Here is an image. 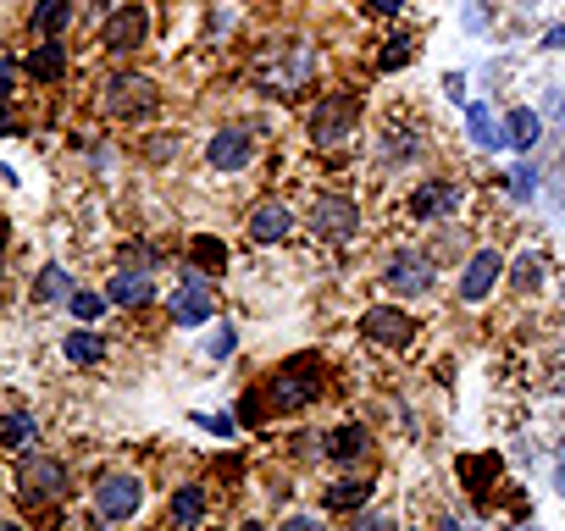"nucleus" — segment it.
Here are the masks:
<instances>
[{
  "label": "nucleus",
  "instance_id": "nucleus-1",
  "mask_svg": "<svg viewBox=\"0 0 565 531\" xmlns=\"http://www.w3.org/2000/svg\"><path fill=\"white\" fill-rule=\"evenodd\" d=\"M316 393H322V371H316L311 354H300V360H289V366L272 377V404H283V410H300V404H311Z\"/></svg>",
  "mask_w": 565,
  "mask_h": 531
},
{
  "label": "nucleus",
  "instance_id": "nucleus-2",
  "mask_svg": "<svg viewBox=\"0 0 565 531\" xmlns=\"http://www.w3.org/2000/svg\"><path fill=\"white\" fill-rule=\"evenodd\" d=\"M145 504V482L139 476H100L95 482V515L100 520H133Z\"/></svg>",
  "mask_w": 565,
  "mask_h": 531
},
{
  "label": "nucleus",
  "instance_id": "nucleus-3",
  "mask_svg": "<svg viewBox=\"0 0 565 531\" xmlns=\"http://www.w3.org/2000/svg\"><path fill=\"white\" fill-rule=\"evenodd\" d=\"M150 34V12L145 6H122V12H111L106 23H100V45L117 50V56H128V50H139Z\"/></svg>",
  "mask_w": 565,
  "mask_h": 531
},
{
  "label": "nucleus",
  "instance_id": "nucleus-4",
  "mask_svg": "<svg viewBox=\"0 0 565 531\" xmlns=\"http://www.w3.org/2000/svg\"><path fill=\"white\" fill-rule=\"evenodd\" d=\"M172 321H178V327H200V321H211V310H217V299H211V283H205V277H183V288L178 294H172Z\"/></svg>",
  "mask_w": 565,
  "mask_h": 531
},
{
  "label": "nucleus",
  "instance_id": "nucleus-5",
  "mask_svg": "<svg viewBox=\"0 0 565 531\" xmlns=\"http://www.w3.org/2000/svg\"><path fill=\"white\" fill-rule=\"evenodd\" d=\"M100 89H106V111L111 117H139V111H150L156 106V89H150L145 78H106L100 83Z\"/></svg>",
  "mask_w": 565,
  "mask_h": 531
},
{
  "label": "nucleus",
  "instance_id": "nucleus-6",
  "mask_svg": "<svg viewBox=\"0 0 565 531\" xmlns=\"http://www.w3.org/2000/svg\"><path fill=\"white\" fill-rule=\"evenodd\" d=\"M150 294H156V272H145V266H122L106 283V305H117V310L150 305Z\"/></svg>",
  "mask_w": 565,
  "mask_h": 531
},
{
  "label": "nucleus",
  "instance_id": "nucleus-7",
  "mask_svg": "<svg viewBox=\"0 0 565 531\" xmlns=\"http://www.w3.org/2000/svg\"><path fill=\"white\" fill-rule=\"evenodd\" d=\"M17 487H23V498L45 504V498H61V493H67V471H61V460H23V471H17Z\"/></svg>",
  "mask_w": 565,
  "mask_h": 531
},
{
  "label": "nucleus",
  "instance_id": "nucleus-8",
  "mask_svg": "<svg viewBox=\"0 0 565 531\" xmlns=\"http://www.w3.org/2000/svg\"><path fill=\"white\" fill-rule=\"evenodd\" d=\"M349 128H355V100L349 95H333V100H322V106L311 111V139L316 144H338Z\"/></svg>",
  "mask_w": 565,
  "mask_h": 531
},
{
  "label": "nucleus",
  "instance_id": "nucleus-9",
  "mask_svg": "<svg viewBox=\"0 0 565 531\" xmlns=\"http://www.w3.org/2000/svg\"><path fill=\"white\" fill-rule=\"evenodd\" d=\"M311 222H316L322 238H349L355 227H361V211H355V200H344V194H322L316 211H311Z\"/></svg>",
  "mask_w": 565,
  "mask_h": 531
},
{
  "label": "nucleus",
  "instance_id": "nucleus-10",
  "mask_svg": "<svg viewBox=\"0 0 565 531\" xmlns=\"http://www.w3.org/2000/svg\"><path fill=\"white\" fill-rule=\"evenodd\" d=\"M366 338L372 343H388V349H399V343H410V332H416V321H410V310H394V305H377L366 310Z\"/></svg>",
  "mask_w": 565,
  "mask_h": 531
},
{
  "label": "nucleus",
  "instance_id": "nucleus-11",
  "mask_svg": "<svg viewBox=\"0 0 565 531\" xmlns=\"http://www.w3.org/2000/svg\"><path fill=\"white\" fill-rule=\"evenodd\" d=\"M289 233H294V211L283 200H261L250 211V238L255 244H283Z\"/></svg>",
  "mask_w": 565,
  "mask_h": 531
},
{
  "label": "nucleus",
  "instance_id": "nucleus-12",
  "mask_svg": "<svg viewBox=\"0 0 565 531\" xmlns=\"http://www.w3.org/2000/svg\"><path fill=\"white\" fill-rule=\"evenodd\" d=\"M499 272H505V260L493 255V249H482V255H471L466 277H460V299H466V305H482V299H488V288L499 283Z\"/></svg>",
  "mask_w": 565,
  "mask_h": 531
},
{
  "label": "nucleus",
  "instance_id": "nucleus-13",
  "mask_svg": "<svg viewBox=\"0 0 565 531\" xmlns=\"http://www.w3.org/2000/svg\"><path fill=\"white\" fill-rule=\"evenodd\" d=\"M211 166H217V172H239L244 161H250V133L244 128H222V133H211Z\"/></svg>",
  "mask_w": 565,
  "mask_h": 531
},
{
  "label": "nucleus",
  "instance_id": "nucleus-14",
  "mask_svg": "<svg viewBox=\"0 0 565 531\" xmlns=\"http://www.w3.org/2000/svg\"><path fill=\"white\" fill-rule=\"evenodd\" d=\"M388 283H394L399 294H421V288L433 283V266H427V255H394V266H388Z\"/></svg>",
  "mask_w": 565,
  "mask_h": 531
},
{
  "label": "nucleus",
  "instance_id": "nucleus-15",
  "mask_svg": "<svg viewBox=\"0 0 565 531\" xmlns=\"http://www.w3.org/2000/svg\"><path fill=\"white\" fill-rule=\"evenodd\" d=\"M23 72L34 83H61V72H67V50H61V39H45V45L23 61Z\"/></svg>",
  "mask_w": 565,
  "mask_h": 531
},
{
  "label": "nucleus",
  "instance_id": "nucleus-16",
  "mask_svg": "<svg viewBox=\"0 0 565 531\" xmlns=\"http://www.w3.org/2000/svg\"><path fill=\"white\" fill-rule=\"evenodd\" d=\"M455 205H460V189H449V183H427V189H416L410 211H416V222H433V216L455 211Z\"/></svg>",
  "mask_w": 565,
  "mask_h": 531
},
{
  "label": "nucleus",
  "instance_id": "nucleus-17",
  "mask_svg": "<svg viewBox=\"0 0 565 531\" xmlns=\"http://www.w3.org/2000/svg\"><path fill=\"white\" fill-rule=\"evenodd\" d=\"M73 23V0H39L34 6V34L39 39H61Z\"/></svg>",
  "mask_w": 565,
  "mask_h": 531
},
{
  "label": "nucleus",
  "instance_id": "nucleus-18",
  "mask_svg": "<svg viewBox=\"0 0 565 531\" xmlns=\"http://www.w3.org/2000/svg\"><path fill=\"white\" fill-rule=\"evenodd\" d=\"M366 443H372V437H366V426H338V432L327 437V460L355 465V460L366 454Z\"/></svg>",
  "mask_w": 565,
  "mask_h": 531
},
{
  "label": "nucleus",
  "instance_id": "nucleus-19",
  "mask_svg": "<svg viewBox=\"0 0 565 531\" xmlns=\"http://www.w3.org/2000/svg\"><path fill=\"white\" fill-rule=\"evenodd\" d=\"M61 354H67L73 366H95V360H106V338H95V332H67Z\"/></svg>",
  "mask_w": 565,
  "mask_h": 531
},
{
  "label": "nucleus",
  "instance_id": "nucleus-20",
  "mask_svg": "<svg viewBox=\"0 0 565 531\" xmlns=\"http://www.w3.org/2000/svg\"><path fill=\"white\" fill-rule=\"evenodd\" d=\"M366 498H372V482H361V476H344L327 487V509H361Z\"/></svg>",
  "mask_w": 565,
  "mask_h": 531
},
{
  "label": "nucleus",
  "instance_id": "nucleus-21",
  "mask_svg": "<svg viewBox=\"0 0 565 531\" xmlns=\"http://www.w3.org/2000/svg\"><path fill=\"white\" fill-rule=\"evenodd\" d=\"M0 443L12 454H28L34 449V415H6V426H0Z\"/></svg>",
  "mask_w": 565,
  "mask_h": 531
},
{
  "label": "nucleus",
  "instance_id": "nucleus-22",
  "mask_svg": "<svg viewBox=\"0 0 565 531\" xmlns=\"http://www.w3.org/2000/svg\"><path fill=\"white\" fill-rule=\"evenodd\" d=\"M200 515H205V493H200V487H178V498H172V526L189 531Z\"/></svg>",
  "mask_w": 565,
  "mask_h": 531
},
{
  "label": "nucleus",
  "instance_id": "nucleus-23",
  "mask_svg": "<svg viewBox=\"0 0 565 531\" xmlns=\"http://www.w3.org/2000/svg\"><path fill=\"white\" fill-rule=\"evenodd\" d=\"M538 133H543V122H538V111H510V144H516V150H532V144H538Z\"/></svg>",
  "mask_w": 565,
  "mask_h": 531
},
{
  "label": "nucleus",
  "instance_id": "nucleus-24",
  "mask_svg": "<svg viewBox=\"0 0 565 531\" xmlns=\"http://www.w3.org/2000/svg\"><path fill=\"white\" fill-rule=\"evenodd\" d=\"M67 294H73V277L61 272V266H45L39 283H34V299H39V305H50V299H67Z\"/></svg>",
  "mask_w": 565,
  "mask_h": 531
},
{
  "label": "nucleus",
  "instance_id": "nucleus-25",
  "mask_svg": "<svg viewBox=\"0 0 565 531\" xmlns=\"http://www.w3.org/2000/svg\"><path fill=\"white\" fill-rule=\"evenodd\" d=\"M189 260H200V272H222L228 266V249H222V238H194L189 244Z\"/></svg>",
  "mask_w": 565,
  "mask_h": 531
},
{
  "label": "nucleus",
  "instance_id": "nucleus-26",
  "mask_svg": "<svg viewBox=\"0 0 565 531\" xmlns=\"http://www.w3.org/2000/svg\"><path fill=\"white\" fill-rule=\"evenodd\" d=\"M466 122H471V139H477V144H499V133H493L488 106H471V111H466Z\"/></svg>",
  "mask_w": 565,
  "mask_h": 531
},
{
  "label": "nucleus",
  "instance_id": "nucleus-27",
  "mask_svg": "<svg viewBox=\"0 0 565 531\" xmlns=\"http://www.w3.org/2000/svg\"><path fill=\"white\" fill-rule=\"evenodd\" d=\"M122 266H145V272H156L161 255H156V244H128L122 249Z\"/></svg>",
  "mask_w": 565,
  "mask_h": 531
},
{
  "label": "nucleus",
  "instance_id": "nucleus-28",
  "mask_svg": "<svg viewBox=\"0 0 565 531\" xmlns=\"http://www.w3.org/2000/svg\"><path fill=\"white\" fill-rule=\"evenodd\" d=\"M106 310V294H73V316L78 321H95Z\"/></svg>",
  "mask_w": 565,
  "mask_h": 531
},
{
  "label": "nucleus",
  "instance_id": "nucleus-29",
  "mask_svg": "<svg viewBox=\"0 0 565 531\" xmlns=\"http://www.w3.org/2000/svg\"><path fill=\"white\" fill-rule=\"evenodd\" d=\"M516 283H521V288L538 283V255H521V260H516Z\"/></svg>",
  "mask_w": 565,
  "mask_h": 531
},
{
  "label": "nucleus",
  "instance_id": "nucleus-30",
  "mask_svg": "<svg viewBox=\"0 0 565 531\" xmlns=\"http://www.w3.org/2000/svg\"><path fill=\"white\" fill-rule=\"evenodd\" d=\"M405 56H410V39H394V45L383 50V67L394 72V67H405Z\"/></svg>",
  "mask_w": 565,
  "mask_h": 531
},
{
  "label": "nucleus",
  "instance_id": "nucleus-31",
  "mask_svg": "<svg viewBox=\"0 0 565 531\" xmlns=\"http://www.w3.org/2000/svg\"><path fill=\"white\" fill-rule=\"evenodd\" d=\"M12 83H17V67L12 61H0V106H6V95H12Z\"/></svg>",
  "mask_w": 565,
  "mask_h": 531
},
{
  "label": "nucleus",
  "instance_id": "nucleus-32",
  "mask_svg": "<svg viewBox=\"0 0 565 531\" xmlns=\"http://www.w3.org/2000/svg\"><path fill=\"white\" fill-rule=\"evenodd\" d=\"M233 349V327H217V338H211V354H217V360H222V354H228Z\"/></svg>",
  "mask_w": 565,
  "mask_h": 531
},
{
  "label": "nucleus",
  "instance_id": "nucleus-33",
  "mask_svg": "<svg viewBox=\"0 0 565 531\" xmlns=\"http://www.w3.org/2000/svg\"><path fill=\"white\" fill-rule=\"evenodd\" d=\"M510 194H516V200H532V172H516V183H510Z\"/></svg>",
  "mask_w": 565,
  "mask_h": 531
},
{
  "label": "nucleus",
  "instance_id": "nucleus-34",
  "mask_svg": "<svg viewBox=\"0 0 565 531\" xmlns=\"http://www.w3.org/2000/svg\"><path fill=\"white\" fill-rule=\"evenodd\" d=\"M283 531H322V526H316L311 515H289V520H283Z\"/></svg>",
  "mask_w": 565,
  "mask_h": 531
},
{
  "label": "nucleus",
  "instance_id": "nucleus-35",
  "mask_svg": "<svg viewBox=\"0 0 565 531\" xmlns=\"http://www.w3.org/2000/svg\"><path fill=\"white\" fill-rule=\"evenodd\" d=\"M366 12H377V17H394V12H399V0H366Z\"/></svg>",
  "mask_w": 565,
  "mask_h": 531
},
{
  "label": "nucleus",
  "instance_id": "nucleus-36",
  "mask_svg": "<svg viewBox=\"0 0 565 531\" xmlns=\"http://www.w3.org/2000/svg\"><path fill=\"white\" fill-rule=\"evenodd\" d=\"M543 45H549V50H565V23L549 28V39H543Z\"/></svg>",
  "mask_w": 565,
  "mask_h": 531
},
{
  "label": "nucleus",
  "instance_id": "nucleus-37",
  "mask_svg": "<svg viewBox=\"0 0 565 531\" xmlns=\"http://www.w3.org/2000/svg\"><path fill=\"white\" fill-rule=\"evenodd\" d=\"M355 531H394V526H388L383 515H372V520H361V526H355Z\"/></svg>",
  "mask_w": 565,
  "mask_h": 531
},
{
  "label": "nucleus",
  "instance_id": "nucleus-38",
  "mask_svg": "<svg viewBox=\"0 0 565 531\" xmlns=\"http://www.w3.org/2000/svg\"><path fill=\"white\" fill-rule=\"evenodd\" d=\"M438 531H466V526H460V520H444V526H438Z\"/></svg>",
  "mask_w": 565,
  "mask_h": 531
},
{
  "label": "nucleus",
  "instance_id": "nucleus-39",
  "mask_svg": "<svg viewBox=\"0 0 565 531\" xmlns=\"http://www.w3.org/2000/svg\"><path fill=\"white\" fill-rule=\"evenodd\" d=\"M0 531H28V526H17V520H6V526H0Z\"/></svg>",
  "mask_w": 565,
  "mask_h": 531
},
{
  "label": "nucleus",
  "instance_id": "nucleus-40",
  "mask_svg": "<svg viewBox=\"0 0 565 531\" xmlns=\"http://www.w3.org/2000/svg\"><path fill=\"white\" fill-rule=\"evenodd\" d=\"M239 531H266V526H255V520H244V526Z\"/></svg>",
  "mask_w": 565,
  "mask_h": 531
},
{
  "label": "nucleus",
  "instance_id": "nucleus-41",
  "mask_svg": "<svg viewBox=\"0 0 565 531\" xmlns=\"http://www.w3.org/2000/svg\"><path fill=\"white\" fill-rule=\"evenodd\" d=\"M554 482H560V498H565V465H560V476H554Z\"/></svg>",
  "mask_w": 565,
  "mask_h": 531
},
{
  "label": "nucleus",
  "instance_id": "nucleus-42",
  "mask_svg": "<svg viewBox=\"0 0 565 531\" xmlns=\"http://www.w3.org/2000/svg\"><path fill=\"white\" fill-rule=\"evenodd\" d=\"M0 244H6V222H0Z\"/></svg>",
  "mask_w": 565,
  "mask_h": 531
}]
</instances>
